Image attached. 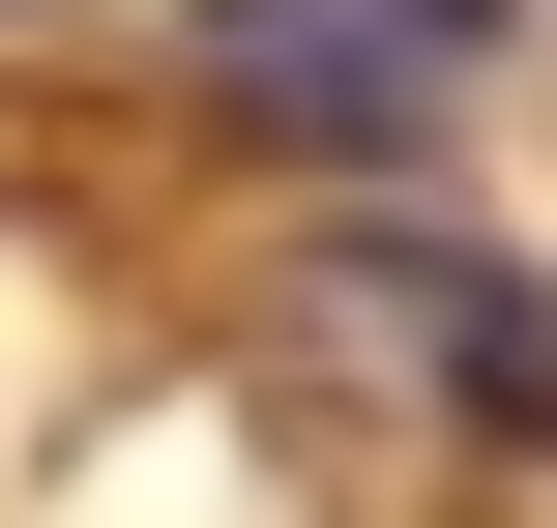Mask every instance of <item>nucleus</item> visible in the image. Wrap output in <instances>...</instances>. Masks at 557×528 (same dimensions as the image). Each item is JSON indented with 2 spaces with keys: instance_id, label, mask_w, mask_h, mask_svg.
Instances as JSON below:
<instances>
[{
  "instance_id": "f257e3e1",
  "label": "nucleus",
  "mask_w": 557,
  "mask_h": 528,
  "mask_svg": "<svg viewBox=\"0 0 557 528\" xmlns=\"http://www.w3.org/2000/svg\"><path fill=\"white\" fill-rule=\"evenodd\" d=\"M206 59H235L264 118H323V147H411L441 59H470V0H206Z\"/></svg>"
}]
</instances>
